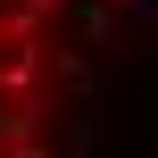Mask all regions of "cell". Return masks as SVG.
<instances>
[{
    "instance_id": "cell-1",
    "label": "cell",
    "mask_w": 158,
    "mask_h": 158,
    "mask_svg": "<svg viewBox=\"0 0 158 158\" xmlns=\"http://www.w3.org/2000/svg\"><path fill=\"white\" fill-rule=\"evenodd\" d=\"M125 8L133 0H0V158H75Z\"/></svg>"
}]
</instances>
